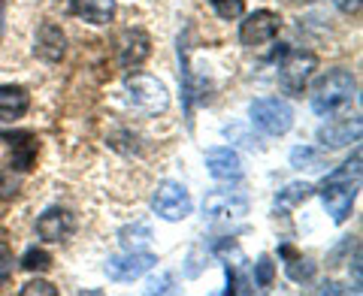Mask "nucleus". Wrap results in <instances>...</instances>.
<instances>
[{"mask_svg":"<svg viewBox=\"0 0 363 296\" xmlns=\"http://www.w3.org/2000/svg\"><path fill=\"white\" fill-rule=\"evenodd\" d=\"M167 290H173V275H161L149 281V293H167Z\"/></svg>","mask_w":363,"mask_h":296,"instance_id":"28","label":"nucleus"},{"mask_svg":"<svg viewBox=\"0 0 363 296\" xmlns=\"http://www.w3.org/2000/svg\"><path fill=\"white\" fill-rule=\"evenodd\" d=\"M215 16L224 18V21H236L245 16V0H209Z\"/></svg>","mask_w":363,"mask_h":296,"instance_id":"22","label":"nucleus"},{"mask_svg":"<svg viewBox=\"0 0 363 296\" xmlns=\"http://www.w3.org/2000/svg\"><path fill=\"white\" fill-rule=\"evenodd\" d=\"M318 161H321V154H318L315 148H294V152H291V164L297 169L309 166V164H318Z\"/></svg>","mask_w":363,"mask_h":296,"instance_id":"25","label":"nucleus"},{"mask_svg":"<svg viewBox=\"0 0 363 296\" xmlns=\"http://www.w3.org/2000/svg\"><path fill=\"white\" fill-rule=\"evenodd\" d=\"M360 140V118L351 115V118H327V124L318 130V142L327 145V148H342Z\"/></svg>","mask_w":363,"mask_h":296,"instance_id":"13","label":"nucleus"},{"mask_svg":"<svg viewBox=\"0 0 363 296\" xmlns=\"http://www.w3.org/2000/svg\"><path fill=\"white\" fill-rule=\"evenodd\" d=\"M70 13L91 25H106L116 16V0H70Z\"/></svg>","mask_w":363,"mask_h":296,"instance_id":"16","label":"nucleus"},{"mask_svg":"<svg viewBox=\"0 0 363 296\" xmlns=\"http://www.w3.org/2000/svg\"><path fill=\"white\" fill-rule=\"evenodd\" d=\"M315 193V185L309 181H291L285 190H279L276 197V206H297V203H306Z\"/></svg>","mask_w":363,"mask_h":296,"instance_id":"19","label":"nucleus"},{"mask_svg":"<svg viewBox=\"0 0 363 296\" xmlns=\"http://www.w3.org/2000/svg\"><path fill=\"white\" fill-rule=\"evenodd\" d=\"M281 254L291 257V263H285V272H288V278L291 281H312L315 275V263L309 257H294L291 248H281Z\"/></svg>","mask_w":363,"mask_h":296,"instance_id":"20","label":"nucleus"},{"mask_svg":"<svg viewBox=\"0 0 363 296\" xmlns=\"http://www.w3.org/2000/svg\"><path fill=\"white\" fill-rule=\"evenodd\" d=\"M33 55L43 58L45 64H58L64 55H67V37L61 25L55 21H43L40 30H37V40H33Z\"/></svg>","mask_w":363,"mask_h":296,"instance_id":"12","label":"nucleus"},{"mask_svg":"<svg viewBox=\"0 0 363 296\" xmlns=\"http://www.w3.org/2000/svg\"><path fill=\"white\" fill-rule=\"evenodd\" d=\"M279 28H281L279 13H272V9H257V13L245 16V21L240 25V42L248 45V49L267 45V42L276 40Z\"/></svg>","mask_w":363,"mask_h":296,"instance_id":"8","label":"nucleus"},{"mask_svg":"<svg viewBox=\"0 0 363 296\" xmlns=\"http://www.w3.org/2000/svg\"><path fill=\"white\" fill-rule=\"evenodd\" d=\"M30 109V94L21 85H0V121L13 124Z\"/></svg>","mask_w":363,"mask_h":296,"instance_id":"15","label":"nucleus"},{"mask_svg":"<svg viewBox=\"0 0 363 296\" xmlns=\"http://www.w3.org/2000/svg\"><path fill=\"white\" fill-rule=\"evenodd\" d=\"M76 233V215L64 206L45 209L37 218V236L45 242H67Z\"/></svg>","mask_w":363,"mask_h":296,"instance_id":"10","label":"nucleus"},{"mask_svg":"<svg viewBox=\"0 0 363 296\" xmlns=\"http://www.w3.org/2000/svg\"><path fill=\"white\" fill-rule=\"evenodd\" d=\"M248 115L257 130H264L267 136H285L294 127V109L291 103L279 97H260L248 106Z\"/></svg>","mask_w":363,"mask_h":296,"instance_id":"6","label":"nucleus"},{"mask_svg":"<svg viewBox=\"0 0 363 296\" xmlns=\"http://www.w3.org/2000/svg\"><path fill=\"white\" fill-rule=\"evenodd\" d=\"M0 33H4V4H0Z\"/></svg>","mask_w":363,"mask_h":296,"instance_id":"31","label":"nucleus"},{"mask_svg":"<svg viewBox=\"0 0 363 296\" xmlns=\"http://www.w3.org/2000/svg\"><path fill=\"white\" fill-rule=\"evenodd\" d=\"M248 215V197L236 188H215L203 197V218L209 224H233Z\"/></svg>","mask_w":363,"mask_h":296,"instance_id":"5","label":"nucleus"},{"mask_svg":"<svg viewBox=\"0 0 363 296\" xmlns=\"http://www.w3.org/2000/svg\"><path fill=\"white\" fill-rule=\"evenodd\" d=\"M13 251H9V248L0 242V284H6L9 281V275H13Z\"/></svg>","mask_w":363,"mask_h":296,"instance_id":"27","label":"nucleus"},{"mask_svg":"<svg viewBox=\"0 0 363 296\" xmlns=\"http://www.w3.org/2000/svg\"><path fill=\"white\" fill-rule=\"evenodd\" d=\"M272 281H276V263H272L269 254H260L255 263V284L257 288H272Z\"/></svg>","mask_w":363,"mask_h":296,"instance_id":"24","label":"nucleus"},{"mask_svg":"<svg viewBox=\"0 0 363 296\" xmlns=\"http://www.w3.org/2000/svg\"><path fill=\"white\" fill-rule=\"evenodd\" d=\"M152 212L164 221H185L191 215V193L179 181H161L152 193Z\"/></svg>","mask_w":363,"mask_h":296,"instance_id":"7","label":"nucleus"},{"mask_svg":"<svg viewBox=\"0 0 363 296\" xmlns=\"http://www.w3.org/2000/svg\"><path fill=\"white\" fill-rule=\"evenodd\" d=\"M354 94H357L354 76L348 70H330L312 88V112L321 118H333L354 103Z\"/></svg>","mask_w":363,"mask_h":296,"instance_id":"2","label":"nucleus"},{"mask_svg":"<svg viewBox=\"0 0 363 296\" xmlns=\"http://www.w3.org/2000/svg\"><path fill=\"white\" fill-rule=\"evenodd\" d=\"M333 4L339 6V9H342V13H357V9H360V0H333Z\"/></svg>","mask_w":363,"mask_h":296,"instance_id":"30","label":"nucleus"},{"mask_svg":"<svg viewBox=\"0 0 363 296\" xmlns=\"http://www.w3.org/2000/svg\"><path fill=\"white\" fill-rule=\"evenodd\" d=\"M21 190V173L13 166H0V200H16Z\"/></svg>","mask_w":363,"mask_h":296,"instance_id":"21","label":"nucleus"},{"mask_svg":"<svg viewBox=\"0 0 363 296\" xmlns=\"http://www.w3.org/2000/svg\"><path fill=\"white\" fill-rule=\"evenodd\" d=\"M21 269H28V272L52 269V254L43 251V248H30V251H25V257H21Z\"/></svg>","mask_w":363,"mask_h":296,"instance_id":"23","label":"nucleus"},{"mask_svg":"<svg viewBox=\"0 0 363 296\" xmlns=\"http://www.w3.org/2000/svg\"><path fill=\"white\" fill-rule=\"evenodd\" d=\"M318 70V55L309 49H288L285 58L279 64V85L285 94L300 97L306 85H309L312 73Z\"/></svg>","mask_w":363,"mask_h":296,"instance_id":"4","label":"nucleus"},{"mask_svg":"<svg viewBox=\"0 0 363 296\" xmlns=\"http://www.w3.org/2000/svg\"><path fill=\"white\" fill-rule=\"evenodd\" d=\"M224 133H227V136H242V145H245V148H260V145H257V140H252V136H245V133H242L240 124H233V127H227Z\"/></svg>","mask_w":363,"mask_h":296,"instance_id":"29","label":"nucleus"},{"mask_svg":"<svg viewBox=\"0 0 363 296\" xmlns=\"http://www.w3.org/2000/svg\"><path fill=\"white\" fill-rule=\"evenodd\" d=\"M152 55V40H149V33L140 30V28H133L128 30L121 37V52H118V64L124 67V70H136L145 58Z\"/></svg>","mask_w":363,"mask_h":296,"instance_id":"14","label":"nucleus"},{"mask_svg":"<svg viewBox=\"0 0 363 296\" xmlns=\"http://www.w3.org/2000/svg\"><path fill=\"white\" fill-rule=\"evenodd\" d=\"M118 239L128 251H145L149 242L155 239V233H152L149 224H133V227H124V230L118 233Z\"/></svg>","mask_w":363,"mask_h":296,"instance_id":"18","label":"nucleus"},{"mask_svg":"<svg viewBox=\"0 0 363 296\" xmlns=\"http://www.w3.org/2000/svg\"><path fill=\"white\" fill-rule=\"evenodd\" d=\"M9 145H13V169H18V173H28L33 157H37L40 152V142L33 133H9L6 136Z\"/></svg>","mask_w":363,"mask_h":296,"instance_id":"17","label":"nucleus"},{"mask_svg":"<svg viewBox=\"0 0 363 296\" xmlns=\"http://www.w3.org/2000/svg\"><path fill=\"white\" fill-rule=\"evenodd\" d=\"M152 266H157V257L149 254V251H124V254H116L106 260V275L112 281H121L128 284L133 278L145 275Z\"/></svg>","mask_w":363,"mask_h":296,"instance_id":"9","label":"nucleus"},{"mask_svg":"<svg viewBox=\"0 0 363 296\" xmlns=\"http://www.w3.org/2000/svg\"><path fill=\"white\" fill-rule=\"evenodd\" d=\"M357 188H360V152L351 154V161L342 166H336L321 185L315 188V193L321 197L327 215L333 218V224H345L351 209L357 200Z\"/></svg>","mask_w":363,"mask_h":296,"instance_id":"1","label":"nucleus"},{"mask_svg":"<svg viewBox=\"0 0 363 296\" xmlns=\"http://www.w3.org/2000/svg\"><path fill=\"white\" fill-rule=\"evenodd\" d=\"M21 296H58V290H55L49 281L37 278V281H30V284H25V288H21Z\"/></svg>","mask_w":363,"mask_h":296,"instance_id":"26","label":"nucleus"},{"mask_svg":"<svg viewBox=\"0 0 363 296\" xmlns=\"http://www.w3.org/2000/svg\"><path fill=\"white\" fill-rule=\"evenodd\" d=\"M124 91H128L130 106L145 112V115H157V112H164L169 106V91H167V85L161 82V79L149 76V73H133V76H128Z\"/></svg>","mask_w":363,"mask_h":296,"instance_id":"3","label":"nucleus"},{"mask_svg":"<svg viewBox=\"0 0 363 296\" xmlns=\"http://www.w3.org/2000/svg\"><path fill=\"white\" fill-rule=\"evenodd\" d=\"M206 169L212 178L218 181H240L245 176V166H242V157L233 152L230 145H215L206 152Z\"/></svg>","mask_w":363,"mask_h":296,"instance_id":"11","label":"nucleus"}]
</instances>
